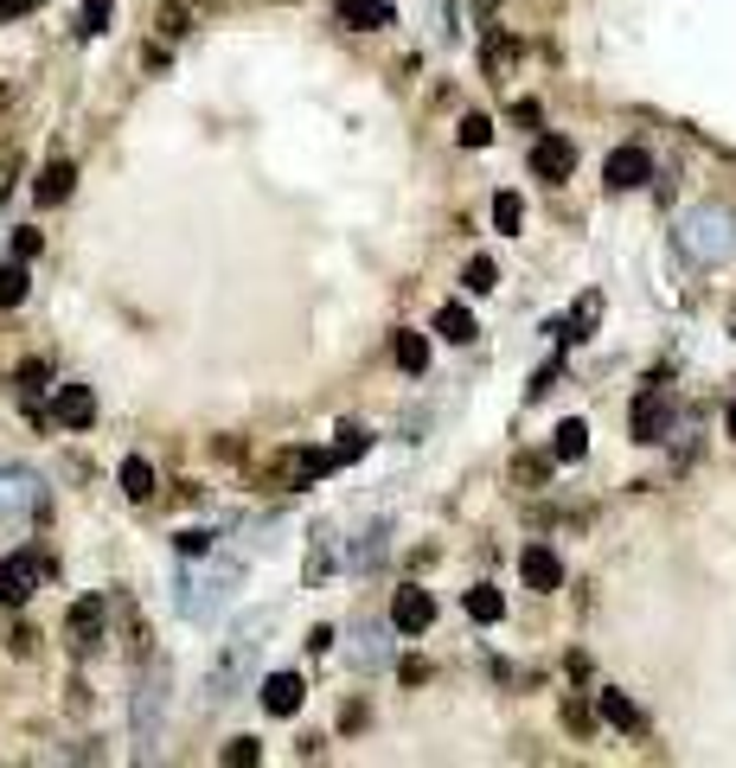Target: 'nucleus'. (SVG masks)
I'll list each match as a JSON object with an SVG mask.
<instances>
[{
  "label": "nucleus",
  "instance_id": "f257e3e1",
  "mask_svg": "<svg viewBox=\"0 0 736 768\" xmlns=\"http://www.w3.org/2000/svg\"><path fill=\"white\" fill-rule=\"evenodd\" d=\"M269 609H257L250 622H237L231 627V641L219 647V659H212V672H205V704H224V698L237 692V679L257 666V654H263V634H269Z\"/></svg>",
  "mask_w": 736,
  "mask_h": 768
},
{
  "label": "nucleus",
  "instance_id": "f03ea898",
  "mask_svg": "<svg viewBox=\"0 0 736 768\" xmlns=\"http://www.w3.org/2000/svg\"><path fill=\"white\" fill-rule=\"evenodd\" d=\"M679 251L692 256V263H724L736 251V224L724 205H699V212H685L679 219Z\"/></svg>",
  "mask_w": 736,
  "mask_h": 768
},
{
  "label": "nucleus",
  "instance_id": "7ed1b4c3",
  "mask_svg": "<svg viewBox=\"0 0 736 768\" xmlns=\"http://www.w3.org/2000/svg\"><path fill=\"white\" fill-rule=\"evenodd\" d=\"M33 589H38V557L33 550H7V557H0V602H7V609H26Z\"/></svg>",
  "mask_w": 736,
  "mask_h": 768
},
{
  "label": "nucleus",
  "instance_id": "20e7f679",
  "mask_svg": "<svg viewBox=\"0 0 736 768\" xmlns=\"http://www.w3.org/2000/svg\"><path fill=\"white\" fill-rule=\"evenodd\" d=\"M602 180L615 186V192H634V186H647L654 180V154H647V147H615V154H609V160H602Z\"/></svg>",
  "mask_w": 736,
  "mask_h": 768
},
{
  "label": "nucleus",
  "instance_id": "39448f33",
  "mask_svg": "<svg viewBox=\"0 0 736 768\" xmlns=\"http://www.w3.org/2000/svg\"><path fill=\"white\" fill-rule=\"evenodd\" d=\"M430 622H436V596H430V589L404 583L391 596V627H398V634H423Z\"/></svg>",
  "mask_w": 736,
  "mask_h": 768
},
{
  "label": "nucleus",
  "instance_id": "423d86ee",
  "mask_svg": "<svg viewBox=\"0 0 736 768\" xmlns=\"http://www.w3.org/2000/svg\"><path fill=\"white\" fill-rule=\"evenodd\" d=\"M160 711H167V666L147 672V698H135V731H142V749L160 743Z\"/></svg>",
  "mask_w": 736,
  "mask_h": 768
},
{
  "label": "nucleus",
  "instance_id": "0eeeda50",
  "mask_svg": "<svg viewBox=\"0 0 736 768\" xmlns=\"http://www.w3.org/2000/svg\"><path fill=\"white\" fill-rule=\"evenodd\" d=\"M52 416H58L65 430H90V423H97V391H90V385H58Z\"/></svg>",
  "mask_w": 736,
  "mask_h": 768
},
{
  "label": "nucleus",
  "instance_id": "6e6552de",
  "mask_svg": "<svg viewBox=\"0 0 736 768\" xmlns=\"http://www.w3.org/2000/svg\"><path fill=\"white\" fill-rule=\"evenodd\" d=\"M518 577H525V589L551 596V589L564 583V564H557V550H551V545H525V557H518Z\"/></svg>",
  "mask_w": 736,
  "mask_h": 768
},
{
  "label": "nucleus",
  "instance_id": "1a4fd4ad",
  "mask_svg": "<svg viewBox=\"0 0 736 768\" xmlns=\"http://www.w3.org/2000/svg\"><path fill=\"white\" fill-rule=\"evenodd\" d=\"M570 167H577V147L564 142V135H545V142L532 147V174L538 180H570Z\"/></svg>",
  "mask_w": 736,
  "mask_h": 768
},
{
  "label": "nucleus",
  "instance_id": "9d476101",
  "mask_svg": "<svg viewBox=\"0 0 736 768\" xmlns=\"http://www.w3.org/2000/svg\"><path fill=\"white\" fill-rule=\"evenodd\" d=\"M301 698H308V686H301L294 672H269V679H263V711H269V717H294Z\"/></svg>",
  "mask_w": 736,
  "mask_h": 768
},
{
  "label": "nucleus",
  "instance_id": "9b49d317",
  "mask_svg": "<svg viewBox=\"0 0 736 768\" xmlns=\"http://www.w3.org/2000/svg\"><path fill=\"white\" fill-rule=\"evenodd\" d=\"M666 423H672L666 391H647V398L634 403V442H666Z\"/></svg>",
  "mask_w": 736,
  "mask_h": 768
},
{
  "label": "nucleus",
  "instance_id": "f8f14e48",
  "mask_svg": "<svg viewBox=\"0 0 736 768\" xmlns=\"http://www.w3.org/2000/svg\"><path fill=\"white\" fill-rule=\"evenodd\" d=\"M333 13H339L353 33H378V26H391V0H333Z\"/></svg>",
  "mask_w": 736,
  "mask_h": 768
},
{
  "label": "nucleus",
  "instance_id": "ddd939ff",
  "mask_svg": "<svg viewBox=\"0 0 736 768\" xmlns=\"http://www.w3.org/2000/svg\"><path fill=\"white\" fill-rule=\"evenodd\" d=\"M71 186H77V167H71V160H52V167L33 180V192H38V205H65V199H71Z\"/></svg>",
  "mask_w": 736,
  "mask_h": 768
},
{
  "label": "nucleus",
  "instance_id": "4468645a",
  "mask_svg": "<svg viewBox=\"0 0 736 768\" xmlns=\"http://www.w3.org/2000/svg\"><path fill=\"white\" fill-rule=\"evenodd\" d=\"M97 641H103V602L83 596L71 609V647H97Z\"/></svg>",
  "mask_w": 736,
  "mask_h": 768
},
{
  "label": "nucleus",
  "instance_id": "2eb2a0df",
  "mask_svg": "<svg viewBox=\"0 0 736 768\" xmlns=\"http://www.w3.org/2000/svg\"><path fill=\"white\" fill-rule=\"evenodd\" d=\"M391 359H398L410 378H423V371H430V340H423V333H410V327H398V340H391Z\"/></svg>",
  "mask_w": 736,
  "mask_h": 768
},
{
  "label": "nucleus",
  "instance_id": "dca6fc26",
  "mask_svg": "<svg viewBox=\"0 0 736 768\" xmlns=\"http://www.w3.org/2000/svg\"><path fill=\"white\" fill-rule=\"evenodd\" d=\"M461 609H468V622L493 627L500 615H506V596H500L493 583H475V589H468V602H461Z\"/></svg>",
  "mask_w": 736,
  "mask_h": 768
},
{
  "label": "nucleus",
  "instance_id": "f3484780",
  "mask_svg": "<svg viewBox=\"0 0 736 768\" xmlns=\"http://www.w3.org/2000/svg\"><path fill=\"white\" fill-rule=\"evenodd\" d=\"M436 333L448 340V346H468V340H475V314H468L461 301H448V308L436 314Z\"/></svg>",
  "mask_w": 736,
  "mask_h": 768
},
{
  "label": "nucleus",
  "instance_id": "a211bd4d",
  "mask_svg": "<svg viewBox=\"0 0 736 768\" xmlns=\"http://www.w3.org/2000/svg\"><path fill=\"white\" fill-rule=\"evenodd\" d=\"M33 289V276H26V256H13V263H0V308H20Z\"/></svg>",
  "mask_w": 736,
  "mask_h": 768
},
{
  "label": "nucleus",
  "instance_id": "6ab92c4d",
  "mask_svg": "<svg viewBox=\"0 0 736 768\" xmlns=\"http://www.w3.org/2000/svg\"><path fill=\"white\" fill-rule=\"evenodd\" d=\"M583 448H589V423H557V436H551V455L557 461H583Z\"/></svg>",
  "mask_w": 736,
  "mask_h": 768
},
{
  "label": "nucleus",
  "instance_id": "aec40b11",
  "mask_svg": "<svg viewBox=\"0 0 736 768\" xmlns=\"http://www.w3.org/2000/svg\"><path fill=\"white\" fill-rule=\"evenodd\" d=\"M122 493H129V500H154V468H147L142 455L122 461Z\"/></svg>",
  "mask_w": 736,
  "mask_h": 768
},
{
  "label": "nucleus",
  "instance_id": "412c9836",
  "mask_svg": "<svg viewBox=\"0 0 736 768\" xmlns=\"http://www.w3.org/2000/svg\"><path fill=\"white\" fill-rule=\"evenodd\" d=\"M595 704H602V717H609L615 731H640V711L627 704V692H595Z\"/></svg>",
  "mask_w": 736,
  "mask_h": 768
},
{
  "label": "nucleus",
  "instance_id": "4be33fe9",
  "mask_svg": "<svg viewBox=\"0 0 736 768\" xmlns=\"http://www.w3.org/2000/svg\"><path fill=\"white\" fill-rule=\"evenodd\" d=\"M366 448H371V436L359 423H339V430H333V455H339V461H359Z\"/></svg>",
  "mask_w": 736,
  "mask_h": 768
},
{
  "label": "nucleus",
  "instance_id": "5701e85b",
  "mask_svg": "<svg viewBox=\"0 0 736 768\" xmlns=\"http://www.w3.org/2000/svg\"><path fill=\"white\" fill-rule=\"evenodd\" d=\"M461 282H468V294H493V289H500V269H493V256H475Z\"/></svg>",
  "mask_w": 736,
  "mask_h": 768
},
{
  "label": "nucleus",
  "instance_id": "b1692460",
  "mask_svg": "<svg viewBox=\"0 0 736 768\" xmlns=\"http://www.w3.org/2000/svg\"><path fill=\"white\" fill-rule=\"evenodd\" d=\"M518 219H525V199H518V192H500V199H493V224H500V231L513 237Z\"/></svg>",
  "mask_w": 736,
  "mask_h": 768
},
{
  "label": "nucleus",
  "instance_id": "393cba45",
  "mask_svg": "<svg viewBox=\"0 0 736 768\" xmlns=\"http://www.w3.org/2000/svg\"><path fill=\"white\" fill-rule=\"evenodd\" d=\"M83 38H97V33H110V0H83V26H77Z\"/></svg>",
  "mask_w": 736,
  "mask_h": 768
},
{
  "label": "nucleus",
  "instance_id": "a878e982",
  "mask_svg": "<svg viewBox=\"0 0 736 768\" xmlns=\"http://www.w3.org/2000/svg\"><path fill=\"white\" fill-rule=\"evenodd\" d=\"M45 385H52V371H45V366H20V371H13V391H20V398H38Z\"/></svg>",
  "mask_w": 736,
  "mask_h": 768
},
{
  "label": "nucleus",
  "instance_id": "bb28decb",
  "mask_svg": "<svg viewBox=\"0 0 736 768\" xmlns=\"http://www.w3.org/2000/svg\"><path fill=\"white\" fill-rule=\"evenodd\" d=\"M493 142V122L487 115H461V147H487Z\"/></svg>",
  "mask_w": 736,
  "mask_h": 768
},
{
  "label": "nucleus",
  "instance_id": "cd10ccee",
  "mask_svg": "<svg viewBox=\"0 0 736 768\" xmlns=\"http://www.w3.org/2000/svg\"><path fill=\"white\" fill-rule=\"evenodd\" d=\"M257 756H263L257 736H237V743H224V763H257Z\"/></svg>",
  "mask_w": 736,
  "mask_h": 768
},
{
  "label": "nucleus",
  "instance_id": "c85d7f7f",
  "mask_svg": "<svg viewBox=\"0 0 736 768\" xmlns=\"http://www.w3.org/2000/svg\"><path fill=\"white\" fill-rule=\"evenodd\" d=\"M174 545H180V557H205L212 550V532H180Z\"/></svg>",
  "mask_w": 736,
  "mask_h": 768
},
{
  "label": "nucleus",
  "instance_id": "c756f323",
  "mask_svg": "<svg viewBox=\"0 0 736 768\" xmlns=\"http://www.w3.org/2000/svg\"><path fill=\"white\" fill-rule=\"evenodd\" d=\"M13 256H26V263H33V256H38V231H13Z\"/></svg>",
  "mask_w": 736,
  "mask_h": 768
},
{
  "label": "nucleus",
  "instance_id": "7c9ffc66",
  "mask_svg": "<svg viewBox=\"0 0 736 768\" xmlns=\"http://www.w3.org/2000/svg\"><path fill=\"white\" fill-rule=\"evenodd\" d=\"M38 0H0V20H20V13H33Z\"/></svg>",
  "mask_w": 736,
  "mask_h": 768
},
{
  "label": "nucleus",
  "instance_id": "2f4dec72",
  "mask_svg": "<svg viewBox=\"0 0 736 768\" xmlns=\"http://www.w3.org/2000/svg\"><path fill=\"white\" fill-rule=\"evenodd\" d=\"M731 442H736V403H731Z\"/></svg>",
  "mask_w": 736,
  "mask_h": 768
}]
</instances>
